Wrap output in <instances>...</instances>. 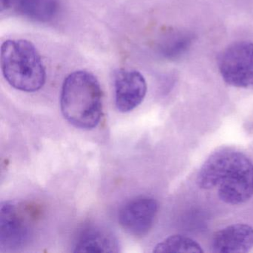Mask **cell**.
Instances as JSON below:
<instances>
[{
  "instance_id": "30bf717a",
  "label": "cell",
  "mask_w": 253,
  "mask_h": 253,
  "mask_svg": "<svg viewBox=\"0 0 253 253\" xmlns=\"http://www.w3.org/2000/svg\"><path fill=\"white\" fill-rule=\"evenodd\" d=\"M35 21L46 23L58 14L59 0H12L10 8Z\"/></svg>"
},
{
  "instance_id": "277c9868",
  "label": "cell",
  "mask_w": 253,
  "mask_h": 253,
  "mask_svg": "<svg viewBox=\"0 0 253 253\" xmlns=\"http://www.w3.org/2000/svg\"><path fill=\"white\" fill-rule=\"evenodd\" d=\"M223 81L236 88H253V42H237L225 48L218 57Z\"/></svg>"
},
{
  "instance_id": "6da1fadb",
  "label": "cell",
  "mask_w": 253,
  "mask_h": 253,
  "mask_svg": "<svg viewBox=\"0 0 253 253\" xmlns=\"http://www.w3.org/2000/svg\"><path fill=\"white\" fill-rule=\"evenodd\" d=\"M197 183L204 189L218 186L219 198L226 204H244L253 195V164L238 151H218L204 163Z\"/></svg>"
},
{
  "instance_id": "3957f363",
  "label": "cell",
  "mask_w": 253,
  "mask_h": 253,
  "mask_svg": "<svg viewBox=\"0 0 253 253\" xmlns=\"http://www.w3.org/2000/svg\"><path fill=\"white\" fill-rule=\"evenodd\" d=\"M1 68L7 82L16 89L35 92L45 83L46 73L35 45L24 40L5 41L1 48Z\"/></svg>"
},
{
  "instance_id": "ba28073f",
  "label": "cell",
  "mask_w": 253,
  "mask_h": 253,
  "mask_svg": "<svg viewBox=\"0 0 253 253\" xmlns=\"http://www.w3.org/2000/svg\"><path fill=\"white\" fill-rule=\"evenodd\" d=\"M211 247L214 253H248L253 248V228L243 223L226 226L214 234Z\"/></svg>"
},
{
  "instance_id": "8fae6325",
  "label": "cell",
  "mask_w": 253,
  "mask_h": 253,
  "mask_svg": "<svg viewBox=\"0 0 253 253\" xmlns=\"http://www.w3.org/2000/svg\"><path fill=\"white\" fill-rule=\"evenodd\" d=\"M154 253H201L204 252L201 245L195 240L184 236L174 235L166 238L157 244Z\"/></svg>"
},
{
  "instance_id": "7a4b0ae2",
  "label": "cell",
  "mask_w": 253,
  "mask_h": 253,
  "mask_svg": "<svg viewBox=\"0 0 253 253\" xmlns=\"http://www.w3.org/2000/svg\"><path fill=\"white\" fill-rule=\"evenodd\" d=\"M60 107L64 118L76 128H95L103 112V94L96 77L85 71L70 74L62 87Z\"/></svg>"
},
{
  "instance_id": "5b68a950",
  "label": "cell",
  "mask_w": 253,
  "mask_h": 253,
  "mask_svg": "<svg viewBox=\"0 0 253 253\" xmlns=\"http://www.w3.org/2000/svg\"><path fill=\"white\" fill-rule=\"evenodd\" d=\"M32 219L22 206L5 202L0 210V245L6 250L24 247L30 239Z\"/></svg>"
},
{
  "instance_id": "9c48e42d",
  "label": "cell",
  "mask_w": 253,
  "mask_h": 253,
  "mask_svg": "<svg viewBox=\"0 0 253 253\" xmlns=\"http://www.w3.org/2000/svg\"><path fill=\"white\" fill-rule=\"evenodd\" d=\"M75 253H118V240L109 231L90 228L83 232L75 244Z\"/></svg>"
},
{
  "instance_id": "52a82bcc",
  "label": "cell",
  "mask_w": 253,
  "mask_h": 253,
  "mask_svg": "<svg viewBox=\"0 0 253 253\" xmlns=\"http://www.w3.org/2000/svg\"><path fill=\"white\" fill-rule=\"evenodd\" d=\"M115 105L120 112H129L143 102L147 91L144 77L136 70L123 69L114 77Z\"/></svg>"
},
{
  "instance_id": "7c38bea8",
  "label": "cell",
  "mask_w": 253,
  "mask_h": 253,
  "mask_svg": "<svg viewBox=\"0 0 253 253\" xmlns=\"http://www.w3.org/2000/svg\"><path fill=\"white\" fill-rule=\"evenodd\" d=\"M11 1L12 0H1V10H2V11L10 8Z\"/></svg>"
},
{
  "instance_id": "8992f818",
  "label": "cell",
  "mask_w": 253,
  "mask_h": 253,
  "mask_svg": "<svg viewBox=\"0 0 253 253\" xmlns=\"http://www.w3.org/2000/svg\"><path fill=\"white\" fill-rule=\"evenodd\" d=\"M158 211L156 200L150 197H137L121 209L118 220L128 233L134 236H143L152 229Z\"/></svg>"
}]
</instances>
